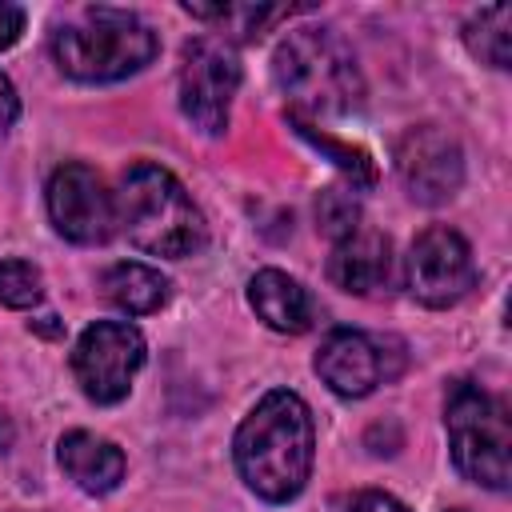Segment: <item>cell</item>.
Listing matches in <instances>:
<instances>
[{"instance_id":"7a4b0ae2","label":"cell","mask_w":512,"mask_h":512,"mask_svg":"<svg viewBox=\"0 0 512 512\" xmlns=\"http://www.w3.org/2000/svg\"><path fill=\"white\" fill-rule=\"evenodd\" d=\"M272 80L288 100V116H348L364 104V76L352 48L332 28H296L272 52Z\"/></svg>"},{"instance_id":"ba28073f","label":"cell","mask_w":512,"mask_h":512,"mask_svg":"<svg viewBox=\"0 0 512 512\" xmlns=\"http://www.w3.org/2000/svg\"><path fill=\"white\" fill-rule=\"evenodd\" d=\"M404 284H408L412 300H420L424 308L460 304L476 284V264H472L468 240L448 224L424 228L408 248Z\"/></svg>"},{"instance_id":"7402d4cb","label":"cell","mask_w":512,"mask_h":512,"mask_svg":"<svg viewBox=\"0 0 512 512\" xmlns=\"http://www.w3.org/2000/svg\"><path fill=\"white\" fill-rule=\"evenodd\" d=\"M20 116V96H16V88H12V80L0 72V132L12 124Z\"/></svg>"},{"instance_id":"277c9868","label":"cell","mask_w":512,"mask_h":512,"mask_svg":"<svg viewBox=\"0 0 512 512\" xmlns=\"http://www.w3.org/2000/svg\"><path fill=\"white\" fill-rule=\"evenodd\" d=\"M160 52L156 32L124 8H84L52 32V60L80 84H112L148 68Z\"/></svg>"},{"instance_id":"44dd1931","label":"cell","mask_w":512,"mask_h":512,"mask_svg":"<svg viewBox=\"0 0 512 512\" xmlns=\"http://www.w3.org/2000/svg\"><path fill=\"white\" fill-rule=\"evenodd\" d=\"M348 512H408L396 496H388V492H376V488H368V492H360L352 504H348Z\"/></svg>"},{"instance_id":"5b68a950","label":"cell","mask_w":512,"mask_h":512,"mask_svg":"<svg viewBox=\"0 0 512 512\" xmlns=\"http://www.w3.org/2000/svg\"><path fill=\"white\" fill-rule=\"evenodd\" d=\"M444 428L452 464L464 480L504 492L512 480V428L496 396L472 380H456L444 400Z\"/></svg>"},{"instance_id":"2e32d148","label":"cell","mask_w":512,"mask_h":512,"mask_svg":"<svg viewBox=\"0 0 512 512\" xmlns=\"http://www.w3.org/2000/svg\"><path fill=\"white\" fill-rule=\"evenodd\" d=\"M464 44L468 52L488 64V68H508L512 64V8L508 4H492L480 8L468 24H464Z\"/></svg>"},{"instance_id":"5bb4252c","label":"cell","mask_w":512,"mask_h":512,"mask_svg":"<svg viewBox=\"0 0 512 512\" xmlns=\"http://www.w3.org/2000/svg\"><path fill=\"white\" fill-rule=\"evenodd\" d=\"M56 460H60L64 476L88 496H108L124 480V452L112 440L84 432V428H72L60 436Z\"/></svg>"},{"instance_id":"ac0fdd59","label":"cell","mask_w":512,"mask_h":512,"mask_svg":"<svg viewBox=\"0 0 512 512\" xmlns=\"http://www.w3.org/2000/svg\"><path fill=\"white\" fill-rule=\"evenodd\" d=\"M316 224L320 232L336 244L344 236H352L360 228V200H356V188H324L320 200H316Z\"/></svg>"},{"instance_id":"8992f818","label":"cell","mask_w":512,"mask_h":512,"mask_svg":"<svg viewBox=\"0 0 512 512\" xmlns=\"http://www.w3.org/2000/svg\"><path fill=\"white\" fill-rule=\"evenodd\" d=\"M236 88H240V60L228 40L196 36L184 44L180 72H176V96L192 128H200L204 136H220L228 128Z\"/></svg>"},{"instance_id":"9c48e42d","label":"cell","mask_w":512,"mask_h":512,"mask_svg":"<svg viewBox=\"0 0 512 512\" xmlns=\"http://www.w3.org/2000/svg\"><path fill=\"white\" fill-rule=\"evenodd\" d=\"M396 176L404 184V192L416 204H448L460 184H464V152L456 144V136H448L436 124H416L404 128L396 140Z\"/></svg>"},{"instance_id":"52a82bcc","label":"cell","mask_w":512,"mask_h":512,"mask_svg":"<svg viewBox=\"0 0 512 512\" xmlns=\"http://www.w3.org/2000/svg\"><path fill=\"white\" fill-rule=\"evenodd\" d=\"M148 344L128 320H96L80 332L72 348V376L80 392L96 404H116L128 396L136 372L144 368Z\"/></svg>"},{"instance_id":"6da1fadb","label":"cell","mask_w":512,"mask_h":512,"mask_svg":"<svg viewBox=\"0 0 512 512\" xmlns=\"http://www.w3.org/2000/svg\"><path fill=\"white\" fill-rule=\"evenodd\" d=\"M240 480L268 504H288L304 492L316 456V428L308 404L288 392L272 388L236 428L232 440Z\"/></svg>"},{"instance_id":"e0dca14e","label":"cell","mask_w":512,"mask_h":512,"mask_svg":"<svg viewBox=\"0 0 512 512\" xmlns=\"http://www.w3.org/2000/svg\"><path fill=\"white\" fill-rule=\"evenodd\" d=\"M288 124H292V128H296V132H300V136H304L308 144H316L320 152H328V156L336 160V168L352 176V188H356V184H364V188H368V184L376 180V168H372V156H368L364 148H352V144H340V140H332L328 132H316V128H312L308 120H296V116H288Z\"/></svg>"},{"instance_id":"30bf717a","label":"cell","mask_w":512,"mask_h":512,"mask_svg":"<svg viewBox=\"0 0 512 512\" xmlns=\"http://www.w3.org/2000/svg\"><path fill=\"white\" fill-rule=\"evenodd\" d=\"M52 228L72 244H104L116 232V200L88 164H60L44 188Z\"/></svg>"},{"instance_id":"9a60e30c","label":"cell","mask_w":512,"mask_h":512,"mask_svg":"<svg viewBox=\"0 0 512 512\" xmlns=\"http://www.w3.org/2000/svg\"><path fill=\"white\" fill-rule=\"evenodd\" d=\"M100 292L108 304H116L120 312L128 316H148V312H160L172 296V284L168 276H160L156 268L140 264V260H120L112 264L104 276H100Z\"/></svg>"},{"instance_id":"ffe728a7","label":"cell","mask_w":512,"mask_h":512,"mask_svg":"<svg viewBox=\"0 0 512 512\" xmlns=\"http://www.w3.org/2000/svg\"><path fill=\"white\" fill-rule=\"evenodd\" d=\"M20 32H24V8L0 0V52L12 48V44L20 40Z\"/></svg>"},{"instance_id":"7c38bea8","label":"cell","mask_w":512,"mask_h":512,"mask_svg":"<svg viewBox=\"0 0 512 512\" xmlns=\"http://www.w3.org/2000/svg\"><path fill=\"white\" fill-rule=\"evenodd\" d=\"M388 272H392V244H388L384 232L360 224L352 236H344V240L332 244L328 280L340 292L372 296V292H380L388 284Z\"/></svg>"},{"instance_id":"8fae6325","label":"cell","mask_w":512,"mask_h":512,"mask_svg":"<svg viewBox=\"0 0 512 512\" xmlns=\"http://www.w3.org/2000/svg\"><path fill=\"white\" fill-rule=\"evenodd\" d=\"M316 372L336 396L360 400L384 380L380 344L356 328H332L316 352Z\"/></svg>"},{"instance_id":"d6986e66","label":"cell","mask_w":512,"mask_h":512,"mask_svg":"<svg viewBox=\"0 0 512 512\" xmlns=\"http://www.w3.org/2000/svg\"><path fill=\"white\" fill-rule=\"evenodd\" d=\"M44 296V276L32 260H0V304L4 308H36Z\"/></svg>"},{"instance_id":"3957f363","label":"cell","mask_w":512,"mask_h":512,"mask_svg":"<svg viewBox=\"0 0 512 512\" xmlns=\"http://www.w3.org/2000/svg\"><path fill=\"white\" fill-rule=\"evenodd\" d=\"M116 200V224L128 232V240L164 260H184L196 256L208 240L204 212L188 196V188L160 164H132L120 176Z\"/></svg>"},{"instance_id":"4fadbf2b","label":"cell","mask_w":512,"mask_h":512,"mask_svg":"<svg viewBox=\"0 0 512 512\" xmlns=\"http://www.w3.org/2000/svg\"><path fill=\"white\" fill-rule=\"evenodd\" d=\"M248 304L252 312L272 328V332H288V336H300L316 324V300L312 292L280 272V268H260L252 280H248Z\"/></svg>"},{"instance_id":"603a6c76","label":"cell","mask_w":512,"mask_h":512,"mask_svg":"<svg viewBox=\"0 0 512 512\" xmlns=\"http://www.w3.org/2000/svg\"><path fill=\"white\" fill-rule=\"evenodd\" d=\"M448 512H464V508H448Z\"/></svg>"}]
</instances>
